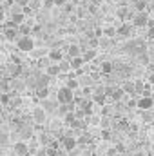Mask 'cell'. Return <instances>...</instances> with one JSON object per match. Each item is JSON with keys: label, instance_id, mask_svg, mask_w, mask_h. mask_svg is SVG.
I'll use <instances>...</instances> for the list:
<instances>
[{"label": "cell", "instance_id": "cell-28", "mask_svg": "<svg viewBox=\"0 0 154 156\" xmlns=\"http://www.w3.org/2000/svg\"><path fill=\"white\" fill-rule=\"evenodd\" d=\"M18 35H31V27L20 24V26H18Z\"/></svg>", "mask_w": 154, "mask_h": 156}, {"label": "cell", "instance_id": "cell-7", "mask_svg": "<svg viewBox=\"0 0 154 156\" xmlns=\"http://www.w3.org/2000/svg\"><path fill=\"white\" fill-rule=\"evenodd\" d=\"M152 105H154V100L151 98V96H145V94H143V96L138 100V105H136V107H138V109H142V111H147V109L151 111V109H152Z\"/></svg>", "mask_w": 154, "mask_h": 156}, {"label": "cell", "instance_id": "cell-45", "mask_svg": "<svg viewBox=\"0 0 154 156\" xmlns=\"http://www.w3.org/2000/svg\"><path fill=\"white\" fill-rule=\"evenodd\" d=\"M76 13H78V16H80V18H83V16H85V9H83V7H78Z\"/></svg>", "mask_w": 154, "mask_h": 156}, {"label": "cell", "instance_id": "cell-21", "mask_svg": "<svg viewBox=\"0 0 154 156\" xmlns=\"http://www.w3.org/2000/svg\"><path fill=\"white\" fill-rule=\"evenodd\" d=\"M113 71H114V64H113V62H103V64H102V73L111 75Z\"/></svg>", "mask_w": 154, "mask_h": 156}, {"label": "cell", "instance_id": "cell-50", "mask_svg": "<svg viewBox=\"0 0 154 156\" xmlns=\"http://www.w3.org/2000/svg\"><path fill=\"white\" fill-rule=\"evenodd\" d=\"M4 20V9H2V5H0V22Z\"/></svg>", "mask_w": 154, "mask_h": 156}, {"label": "cell", "instance_id": "cell-29", "mask_svg": "<svg viewBox=\"0 0 154 156\" xmlns=\"http://www.w3.org/2000/svg\"><path fill=\"white\" fill-rule=\"evenodd\" d=\"M103 35H105L107 38H113V37H116V27H105V29H103Z\"/></svg>", "mask_w": 154, "mask_h": 156}, {"label": "cell", "instance_id": "cell-5", "mask_svg": "<svg viewBox=\"0 0 154 156\" xmlns=\"http://www.w3.org/2000/svg\"><path fill=\"white\" fill-rule=\"evenodd\" d=\"M60 142H62V145H64V149L69 153V151H73L75 147H76L78 140L75 136H60Z\"/></svg>", "mask_w": 154, "mask_h": 156}, {"label": "cell", "instance_id": "cell-48", "mask_svg": "<svg viewBox=\"0 0 154 156\" xmlns=\"http://www.w3.org/2000/svg\"><path fill=\"white\" fill-rule=\"evenodd\" d=\"M15 4H20V5H27L29 4V0H13Z\"/></svg>", "mask_w": 154, "mask_h": 156}, {"label": "cell", "instance_id": "cell-13", "mask_svg": "<svg viewBox=\"0 0 154 156\" xmlns=\"http://www.w3.org/2000/svg\"><path fill=\"white\" fill-rule=\"evenodd\" d=\"M96 55H98L96 47H87V49H83V53H82V56H83L85 64H87V62H91V60H94V58H96Z\"/></svg>", "mask_w": 154, "mask_h": 156}, {"label": "cell", "instance_id": "cell-34", "mask_svg": "<svg viewBox=\"0 0 154 156\" xmlns=\"http://www.w3.org/2000/svg\"><path fill=\"white\" fill-rule=\"evenodd\" d=\"M22 134H24V136H22L24 140H27V138H33V131H31V129H27V127H26V129H22Z\"/></svg>", "mask_w": 154, "mask_h": 156}, {"label": "cell", "instance_id": "cell-17", "mask_svg": "<svg viewBox=\"0 0 154 156\" xmlns=\"http://www.w3.org/2000/svg\"><path fill=\"white\" fill-rule=\"evenodd\" d=\"M83 64H85V60H83L82 55L71 58V69H73V71H76V69H80V67H83Z\"/></svg>", "mask_w": 154, "mask_h": 156}, {"label": "cell", "instance_id": "cell-31", "mask_svg": "<svg viewBox=\"0 0 154 156\" xmlns=\"http://www.w3.org/2000/svg\"><path fill=\"white\" fill-rule=\"evenodd\" d=\"M47 93H49V91H47V85L37 89V94H38V98H42V100H44V98H47Z\"/></svg>", "mask_w": 154, "mask_h": 156}, {"label": "cell", "instance_id": "cell-24", "mask_svg": "<svg viewBox=\"0 0 154 156\" xmlns=\"http://www.w3.org/2000/svg\"><path fill=\"white\" fill-rule=\"evenodd\" d=\"M123 94H125V91H123L121 87H118V89H116V87H114V91L111 93V96L114 98L116 102H118V100H121V98H123Z\"/></svg>", "mask_w": 154, "mask_h": 156}, {"label": "cell", "instance_id": "cell-8", "mask_svg": "<svg viewBox=\"0 0 154 156\" xmlns=\"http://www.w3.org/2000/svg\"><path fill=\"white\" fill-rule=\"evenodd\" d=\"M13 151H15V154H16V156H26L27 153H29V145L26 144V140L16 142V144L13 145Z\"/></svg>", "mask_w": 154, "mask_h": 156}, {"label": "cell", "instance_id": "cell-52", "mask_svg": "<svg viewBox=\"0 0 154 156\" xmlns=\"http://www.w3.org/2000/svg\"><path fill=\"white\" fill-rule=\"evenodd\" d=\"M93 2H94V4H98V2H100V0H93Z\"/></svg>", "mask_w": 154, "mask_h": 156}, {"label": "cell", "instance_id": "cell-26", "mask_svg": "<svg viewBox=\"0 0 154 156\" xmlns=\"http://www.w3.org/2000/svg\"><path fill=\"white\" fill-rule=\"evenodd\" d=\"M134 91L140 93V94H143V91H145V83H143L142 80H136V82H134Z\"/></svg>", "mask_w": 154, "mask_h": 156}, {"label": "cell", "instance_id": "cell-19", "mask_svg": "<svg viewBox=\"0 0 154 156\" xmlns=\"http://www.w3.org/2000/svg\"><path fill=\"white\" fill-rule=\"evenodd\" d=\"M58 67H60V73H69V71H71V62L62 58V60L58 62Z\"/></svg>", "mask_w": 154, "mask_h": 156}, {"label": "cell", "instance_id": "cell-41", "mask_svg": "<svg viewBox=\"0 0 154 156\" xmlns=\"http://www.w3.org/2000/svg\"><path fill=\"white\" fill-rule=\"evenodd\" d=\"M102 138H103V140H109V138H111V133H109V129H103V131H102Z\"/></svg>", "mask_w": 154, "mask_h": 156}, {"label": "cell", "instance_id": "cell-2", "mask_svg": "<svg viewBox=\"0 0 154 156\" xmlns=\"http://www.w3.org/2000/svg\"><path fill=\"white\" fill-rule=\"evenodd\" d=\"M56 100H58V104H71V102H75V91L69 89L67 85L60 87L56 93Z\"/></svg>", "mask_w": 154, "mask_h": 156}, {"label": "cell", "instance_id": "cell-18", "mask_svg": "<svg viewBox=\"0 0 154 156\" xmlns=\"http://www.w3.org/2000/svg\"><path fill=\"white\" fill-rule=\"evenodd\" d=\"M82 51H83V49H82L80 45H76V44H75V45H69V49H67V55L73 58V56H80V55H82Z\"/></svg>", "mask_w": 154, "mask_h": 156}, {"label": "cell", "instance_id": "cell-47", "mask_svg": "<svg viewBox=\"0 0 154 156\" xmlns=\"http://www.w3.org/2000/svg\"><path fill=\"white\" fill-rule=\"evenodd\" d=\"M53 2H54V5H56V7H62V5L65 4V0H53Z\"/></svg>", "mask_w": 154, "mask_h": 156}, {"label": "cell", "instance_id": "cell-46", "mask_svg": "<svg viewBox=\"0 0 154 156\" xmlns=\"http://www.w3.org/2000/svg\"><path fill=\"white\" fill-rule=\"evenodd\" d=\"M147 37L151 40H154V27H149V31H147Z\"/></svg>", "mask_w": 154, "mask_h": 156}, {"label": "cell", "instance_id": "cell-42", "mask_svg": "<svg viewBox=\"0 0 154 156\" xmlns=\"http://www.w3.org/2000/svg\"><path fill=\"white\" fill-rule=\"evenodd\" d=\"M102 115H103V116H109V115H111V107H109V105H103V111H102Z\"/></svg>", "mask_w": 154, "mask_h": 156}, {"label": "cell", "instance_id": "cell-43", "mask_svg": "<svg viewBox=\"0 0 154 156\" xmlns=\"http://www.w3.org/2000/svg\"><path fill=\"white\" fill-rule=\"evenodd\" d=\"M5 142H7V133H0V144L4 145Z\"/></svg>", "mask_w": 154, "mask_h": 156}, {"label": "cell", "instance_id": "cell-38", "mask_svg": "<svg viewBox=\"0 0 154 156\" xmlns=\"http://www.w3.org/2000/svg\"><path fill=\"white\" fill-rule=\"evenodd\" d=\"M33 156H47V153H45V147H42V149H38V151H35V154Z\"/></svg>", "mask_w": 154, "mask_h": 156}, {"label": "cell", "instance_id": "cell-51", "mask_svg": "<svg viewBox=\"0 0 154 156\" xmlns=\"http://www.w3.org/2000/svg\"><path fill=\"white\" fill-rule=\"evenodd\" d=\"M149 80H151V83H154V75H151V76H149Z\"/></svg>", "mask_w": 154, "mask_h": 156}, {"label": "cell", "instance_id": "cell-27", "mask_svg": "<svg viewBox=\"0 0 154 156\" xmlns=\"http://www.w3.org/2000/svg\"><path fill=\"white\" fill-rule=\"evenodd\" d=\"M145 5H147L145 0H134V9L136 11H145Z\"/></svg>", "mask_w": 154, "mask_h": 156}, {"label": "cell", "instance_id": "cell-12", "mask_svg": "<svg viewBox=\"0 0 154 156\" xmlns=\"http://www.w3.org/2000/svg\"><path fill=\"white\" fill-rule=\"evenodd\" d=\"M45 73L49 75L51 78H54V76H60L62 73H60V67H58V62H51L47 67H45Z\"/></svg>", "mask_w": 154, "mask_h": 156}, {"label": "cell", "instance_id": "cell-32", "mask_svg": "<svg viewBox=\"0 0 154 156\" xmlns=\"http://www.w3.org/2000/svg\"><path fill=\"white\" fill-rule=\"evenodd\" d=\"M143 122H145V123H152V120H154V116L152 115H151V113H149V109H147V111H143Z\"/></svg>", "mask_w": 154, "mask_h": 156}, {"label": "cell", "instance_id": "cell-33", "mask_svg": "<svg viewBox=\"0 0 154 156\" xmlns=\"http://www.w3.org/2000/svg\"><path fill=\"white\" fill-rule=\"evenodd\" d=\"M49 64H51V60H49V58H40L38 67H40V69H45V67H47Z\"/></svg>", "mask_w": 154, "mask_h": 156}, {"label": "cell", "instance_id": "cell-44", "mask_svg": "<svg viewBox=\"0 0 154 156\" xmlns=\"http://www.w3.org/2000/svg\"><path fill=\"white\" fill-rule=\"evenodd\" d=\"M100 45H102V47H107V45H111V42L107 38H100Z\"/></svg>", "mask_w": 154, "mask_h": 156}, {"label": "cell", "instance_id": "cell-6", "mask_svg": "<svg viewBox=\"0 0 154 156\" xmlns=\"http://www.w3.org/2000/svg\"><path fill=\"white\" fill-rule=\"evenodd\" d=\"M45 120H47L45 109H44V107H35V109H33V122H35V123H45Z\"/></svg>", "mask_w": 154, "mask_h": 156}, {"label": "cell", "instance_id": "cell-35", "mask_svg": "<svg viewBox=\"0 0 154 156\" xmlns=\"http://www.w3.org/2000/svg\"><path fill=\"white\" fill-rule=\"evenodd\" d=\"M89 45H91V47H98V45H100V40L98 38H94V37H89Z\"/></svg>", "mask_w": 154, "mask_h": 156}, {"label": "cell", "instance_id": "cell-11", "mask_svg": "<svg viewBox=\"0 0 154 156\" xmlns=\"http://www.w3.org/2000/svg\"><path fill=\"white\" fill-rule=\"evenodd\" d=\"M47 58H49L51 62H60V60L64 58V55H62V51H60L58 47H53V49L47 51Z\"/></svg>", "mask_w": 154, "mask_h": 156}, {"label": "cell", "instance_id": "cell-22", "mask_svg": "<svg viewBox=\"0 0 154 156\" xmlns=\"http://www.w3.org/2000/svg\"><path fill=\"white\" fill-rule=\"evenodd\" d=\"M121 89L125 91V94H134L136 91H134V82H125L123 85H121Z\"/></svg>", "mask_w": 154, "mask_h": 156}, {"label": "cell", "instance_id": "cell-1", "mask_svg": "<svg viewBox=\"0 0 154 156\" xmlns=\"http://www.w3.org/2000/svg\"><path fill=\"white\" fill-rule=\"evenodd\" d=\"M16 49L22 51V53H31L35 49V40L29 35H22V37L16 38Z\"/></svg>", "mask_w": 154, "mask_h": 156}, {"label": "cell", "instance_id": "cell-30", "mask_svg": "<svg viewBox=\"0 0 154 156\" xmlns=\"http://www.w3.org/2000/svg\"><path fill=\"white\" fill-rule=\"evenodd\" d=\"M49 142H51V138H49L47 134H44V133L38 134V144H40V145H47Z\"/></svg>", "mask_w": 154, "mask_h": 156}, {"label": "cell", "instance_id": "cell-10", "mask_svg": "<svg viewBox=\"0 0 154 156\" xmlns=\"http://www.w3.org/2000/svg\"><path fill=\"white\" fill-rule=\"evenodd\" d=\"M64 122H65L69 127H73V129L78 127V118H76V115H75V111H67V113L64 115Z\"/></svg>", "mask_w": 154, "mask_h": 156}, {"label": "cell", "instance_id": "cell-4", "mask_svg": "<svg viewBox=\"0 0 154 156\" xmlns=\"http://www.w3.org/2000/svg\"><path fill=\"white\" fill-rule=\"evenodd\" d=\"M116 16H118L120 20H123V22H125V20H131L134 15L131 13V9H129L125 4H120V7L116 9Z\"/></svg>", "mask_w": 154, "mask_h": 156}, {"label": "cell", "instance_id": "cell-23", "mask_svg": "<svg viewBox=\"0 0 154 156\" xmlns=\"http://www.w3.org/2000/svg\"><path fill=\"white\" fill-rule=\"evenodd\" d=\"M47 51H49V49H33L29 55H31L33 58H38V60H40L42 56H45V55H47Z\"/></svg>", "mask_w": 154, "mask_h": 156}, {"label": "cell", "instance_id": "cell-25", "mask_svg": "<svg viewBox=\"0 0 154 156\" xmlns=\"http://www.w3.org/2000/svg\"><path fill=\"white\" fill-rule=\"evenodd\" d=\"M78 85H80V82L76 80V76H69L67 78V87H69V89L75 91V89H78Z\"/></svg>", "mask_w": 154, "mask_h": 156}, {"label": "cell", "instance_id": "cell-36", "mask_svg": "<svg viewBox=\"0 0 154 156\" xmlns=\"http://www.w3.org/2000/svg\"><path fill=\"white\" fill-rule=\"evenodd\" d=\"M45 153H47V156H58V151L53 147H45Z\"/></svg>", "mask_w": 154, "mask_h": 156}, {"label": "cell", "instance_id": "cell-14", "mask_svg": "<svg viewBox=\"0 0 154 156\" xmlns=\"http://www.w3.org/2000/svg\"><path fill=\"white\" fill-rule=\"evenodd\" d=\"M4 37H5V40H9V42H15V40L18 38V26L16 27H7L4 31Z\"/></svg>", "mask_w": 154, "mask_h": 156}, {"label": "cell", "instance_id": "cell-20", "mask_svg": "<svg viewBox=\"0 0 154 156\" xmlns=\"http://www.w3.org/2000/svg\"><path fill=\"white\" fill-rule=\"evenodd\" d=\"M11 20H13L16 26H20V24H24V20H26V13H15V15H11Z\"/></svg>", "mask_w": 154, "mask_h": 156}, {"label": "cell", "instance_id": "cell-37", "mask_svg": "<svg viewBox=\"0 0 154 156\" xmlns=\"http://www.w3.org/2000/svg\"><path fill=\"white\" fill-rule=\"evenodd\" d=\"M100 127H103V129H107V127H109V118H107V116H103L102 120H100Z\"/></svg>", "mask_w": 154, "mask_h": 156}, {"label": "cell", "instance_id": "cell-16", "mask_svg": "<svg viewBox=\"0 0 154 156\" xmlns=\"http://www.w3.org/2000/svg\"><path fill=\"white\" fill-rule=\"evenodd\" d=\"M131 31H132V27H131L129 24H121V26L116 29V35H118V37H131Z\"/></svg>", "mask_w": 154, "mask_h": 156}, {"label": "cell", "instance_id": "cell-3", "mask_svg": "<svg viewBox=\"0 0 154 156\" xmlns=\"http://www.w3.org/2000/svg\"><path fill=\"white\" fill-rule=\"evenodd\" d=\"M147 20H149V15L145 11H138L134 16H132V24L136 27H145L147 26Z\"/></svg>", "mask_w": 154, "mask_h": 156}, {"label": "cell", "instance_id": "cell-39", "mask_svg": "<svg viewBox=\"0 0 154 156\" xmlns=\"http://www.w3.org/2000/svg\"><path fill=\"white\" fill-rule=\"evenodd\" d=\"M62 7H64V11H65V13H71V11H73V9H75V7H73V5H71V4H67V2H65V4H64V5H62Z\"/></svg>", "mask_w": 154, "mask_h": 156}, {"label": "cell", "instance_id": "cell-53", "mask_svg": "<svg viewBox=\"0 0 154 156\" xmlns=\"http://www.w3.org/2000/svg\"><path fill=\"white\" fill-rule=\"evenodd\" d=\"M152 151H154V144H152Z\"/></svg>", "mask_w": 154, "mask_h": 156}, {"label": "cell", "instance_id": "cell-15", "mask_svg": "<svg viewBox=\"0 0 154 156\" xmlns=\"http://www.w3.org/2000/svg\"><path fill=\"white\" fill-rule=\"evenodd\" d=\"M93 104H94V102H93L91 98H83V100L80 102V107L85 111V115H89V116H91V113H93Z\"/></svg>", "mask_w": 154, "mask_h": 156}, {"label": "cell", "instance_id": "cell-40", "mask_svg": "<svg viewBox=\"0 0 154 156\" xmlns=\"http://www.w3.org/2000/svg\"><path fill=\"white\" fill-rule=\"evenodd\" d=\"M136 105H138V100H129V102H127V107H129V109H134Z\"/></svg>", "mask_w": 154, "mask_h": 156}, {"label": "cell", "instance_id": "cell-9", "mask_svg": "<svg viewBox=\"0 0 154 156\" xmlns=\"http://www.w3.org/2000/svg\"><path fill=\"white\" fill-rule=\"evenodd\" d=\"M42 107L45 109V113H56V109H58V100H47V98H44Z\"/></svg>", "mask_w": 154, "mask_h": 156}, {"label": "cell", "instance_id": "cell-49", "mask_svg": "<svg viewBox=\"0 0 154 156\" xmlns=\"http://www.w3.org/2000/svg\"><path fill=\"white\" fill-rule=\"evenodd\" d=\"M147 27H154V18L149 16V20H147Z\"/></svg>", "mask_w": 154, "mask_h": 156}]
</instances>
